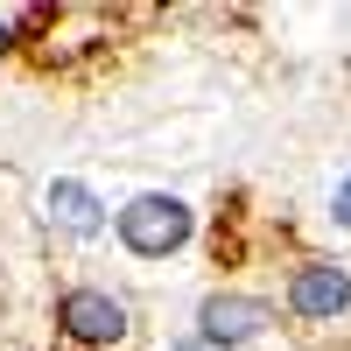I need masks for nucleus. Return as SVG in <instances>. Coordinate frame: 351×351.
<instances>
[{"label":"nucleus","mask_w":351,"mask_h":351,"mask_svg":"<svg viewBox=\"0 0 351 351\" xmlns=\"http://www.w3.org/2000/svg\"><path fill=\"white\" fill-rule=\"evenodd\" d=\"M190 232H197V211H190L183 197H162V190L134 197L127 211H120V246L141 253V260H169V253H183Z\"/></svg>","instance_id":"nucleus-1"},{"label":"nucleus","mask_w":351,"mask_h":351,"mask_svg":"<svg viewBox=\"0 0 351 351\" xmlns=\"http://www.w3.org/2000/svg\"><path fill=\"white\" fill-rule=\"evenodd\" d=\"M288 309L309 316V324L344 316L351 309V274L337 267V260H309V267H295V281H288Z\"/></svg>","instance_id":"nucleus-2"},{"label":"nucleus","mask_w":351,"mask_h":351,"mask_svg":"<svg viewBox=\"0 0 351 351\" xmlns=\"http://www.w3.org/2000/svg\"><path fill=\"white\" fill-rule=\"evenodd\" d=\"M274 324V309L267 302H253V295H204V309H197V337H211V344H246V337H260Z\"/></svg>","instance_id":"nucleus-3"},{"label":"nucleus","mask_w":351,"mask_h":351,"mask_svg":"<svg viewBox=\"0 0 351 351\" xmlns=\"http://www.w3.org/2000/svg\"><path fill=\"white\" fill-rule=\"evenodd\" d=\"M56 316H64V330L77 344H120L127 337V309L112 302V295H99V288H71Z\"/></svg>","instance_id":"nucleus-4"},{"label":"nucleus","mask_w":351,"mask_h":351,"mask_svg":"<svg viewBox=\"0 0 351 351\" xmlns=\"http://www.w3.org/2000/svg\"><path fill=\"white\" fill-rule=\"evenodd\" d=\"M49 218L64 225V232H77V239H92V232L106 225V204L84 190V183H71V176H56L49 183Z\"/></svg>","instance_id":"nucleus-5"},{"label":"nucleus","mask_w":351,"mask_h":351,"mask_svg":"<svg viewBox=\"0 0 351 351\" xmlns=\"http://www.w3.org/2000/svg\"><path fill=\"white\" fill-rule=\"evenodd\" d=\"M330 218L351 232V176H344V183H337V197H330Z\"/></svg>","instance_id":"nucleus-6"},{"label":"nucleus","mask_w":351,"mask_h":351,"mask_svg":"<svg viewBox=\"0 0 351 351\" xmlns=\"http://www.w3.org/2000/svg\"><path fill=\"white\" fill-rule=\"evenodd\" d=\"M169 351H225V344H211V337H176Z\"/></svg>","instance_id":"nucleus-7"},{"label":"nucleus","mask_w":351,"mask_h":351,"mask_svg":"<svg viewBox=\"0 0 351 351\" xmlns=\"http://www.w3.org/2000/svg\"><path fill=\"white\" fill-rule=\"evenodd\" d=\"M8 43H14V21H0V49H8Z\"/></svg>","instance_id":"nucleus-8"}]
</instances>
